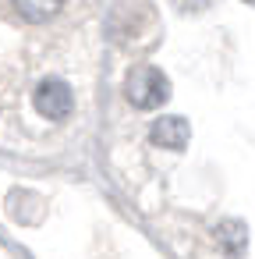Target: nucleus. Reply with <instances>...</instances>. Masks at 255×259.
<instances>
[{"label": "nucleus", "instance_id": "f03ea898", "mask_svg": "<svg viewBox=\"0 0 255 259\" xmlns=\"http://www.w3.org/2000/svg\"><path fill=\"white\" fill-rule=\"evenodd\" d=\"M32 107H36V114H43L46 121H64V117L71 114V107H75V96H71V89H68L64 82L46 78V82L36 85Z\"/></svg>", "mask_w": 255, "mask_h": 259}, {"label": "nucleus", "instance_id": "7ed1b4c3", "mask_svg": "<svg viewBox=\"0 0 255 259\" xmlns=\"http://www.w3.org/2000/svg\"><path fill=\"white\" fill-rule=\"evenodd\" d=\"M149 135H152V142L163 146V149H184L188 139H191V124H188L184 117H160Z\"/></svg>", "mask_w": 255, "mask_h": 259}, {"label": "nucleus", "instance_id": "f257e3e1", "mask_svg": "<svg viewBox=\"0 0 255 259\" xmlns=\"http://www.w3.org/2000/svg\"><path fill=\"white\" fill-rule=\"evenodd\" d=\"M124 93H128V103H131V107H138V110H156V107H163V103H167L170 85H167L163 71H156V68L142 64V68H135V71L128 75Z\"/></svg>", "mask_w": 255, "mask_h": 259}, {"label": "nucleus", "instance_id": "39448f33", "mask_svg": "<svg viewBox=\"0 0 255 259\" xmlns=\"http://www.w3.org/2000/svg\"><path fill=\"white\" fill-rule=\"evenodd\" d=\"M57 11H61L57 4H32V0H18V15H22V18H29V22H36V25L50 22Z\"/></svg>", "mask_w": 255, "mask_h": 259}, {"label": "nucleus", "instance_id": "20e7f679", "mask_svg": "<svg viewBox=\"0 0 255 259\" xmlns=\"http://www.w3.org/2000/svg\"><path fill=\"white\" fill-rule=\"evenodd\" d=\"M216 241L223 245V252L241 255V252H244V245H248V231H244V224H241V220H223V224L216 227Z\"/></svg>", "mask_w": 255, "mask_h": 259}]
</instances>
